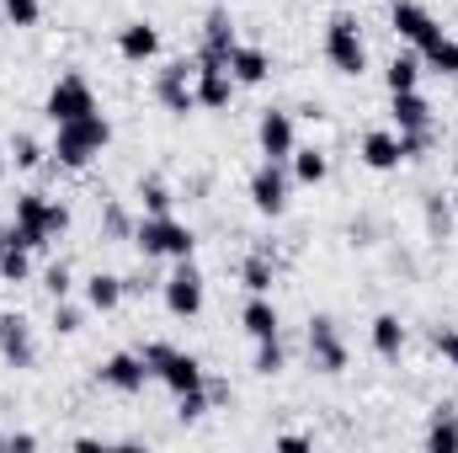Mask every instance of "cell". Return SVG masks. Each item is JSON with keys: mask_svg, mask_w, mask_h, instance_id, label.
Returning <instances> with one entry per match:
<instances>
[{"mask_svg": "<svg viewBox=\"0 0 458 453\" xmlns=\"http://www.w3.org/2000/svg\"><path fill=\"white\" fill-rule=\"evenodd\" d=\"M113 144V123H107V113H86L75 117V123H59L54 128V166H64V171H86L102 150Z\"/></svg>", "mask_w": 458, "mask_h": 453, "instance_id": "6da1fadb", "label": "cell"}, {"mask_svg": "<svg viewBox=\"0 0 458 453\" xmlns=\"http://www.w3.org/2000/svg\"><path fill=\"white\" fill-rule=\"evenodd\" d=\"M133 245L144 251V261H187L192 251H198V235L192 225H182L176 214H144L139 225H133Z\"/></svg>", "mask_w": 458, "mask_h": 453, "instance_id": "7a4b0ae2", "label": "cell"}, {"mask_svg": "<svg viewBox=\"0 0 458 453\" xmlns=\"http://www.w3.org/2000/svg\"><path fill=\"white\" fill-rule=\"evenodd\" d=\"M144 363H149V379H155V384H165L171 395L203 389V379H208V368H203L192 352L171 346V341H144Z\"/></svg>", "mask_w": 458, "mask_h": 453, "instance_id": "3957f363", "label": "cell"}, {"mask_svg": "<svg viewBox=\"0 0 458 453\" xmlns=\"http://www.w3.org/2000/svg\"><path fill=\"white\" fill-rule=\"evenodd\" d=\"M326 59L336 75H362L368 70V43H362V27L352 11H336L326 21Z\"/></svg>", "mask_w": 458, "mask_h": 453, "instance_id": "277c9868", "label": "cell"}, {"mask_svg": "<svg viewBox=\"0 0 458 453\" xmlns=\"http://www.w3.org/2000/svg\"><path fill=\"white\" fill-rule=\"evenodd\" d=\"M160 299H165V310H171L176 321H192V315H203L208 283H203V272L192 267V256H187V261H176V267L160 278Z\"/></svg>", "mask_w": 458, "mask_h": 453, "instance_id": "5b68a950", "label": "cell"}, {"mask_svg": "<svg viewBox=\"0 0 458 453\" xmlns=\"http://www.w3.org/2000/svg\"><path fill=\"white\" fill-rule=\"evenodd\" d=\"M192 75H198V59H171L155 70V102L171 117H187L198 107V91H192Z\"/></svg>", "mask_w": 458, "mask_h": 453, "instance_id": "8992f818", "label": "cell"}, {"mask_svg": "<svg viewBox=\"0 0 458 453\" xmlns=\"http://www.w3.org/2000/svg\"><path fill=\"white\" fill-rule=\"evenodd\" d=\"M43 113H48V123L59 128V123H75V117L102 113V107H97V91H91V81L70 70V75H59V81H54V91H48Z\"/></svg>", "mask_w": 458, "mask_h": 453, "instance_id": "52a82bcc", "label": "cell"}, {"mask_svg": "<svg viewBox=\"0 0 458 453\" xmlns=\"http://www.w3.org/2000/svg\"><path fill=\"white\" fill-rule=\"evenodd\" d=\"M304 346H310V368L326 373V379L346 373V363H352V357H346V341H342V326H336L331 315H315V321H310Z\"/></svg>", "mask_w": 458, "mask_h": 453, "instance_id": "ba28073f", "label": "cell"}, {"mask_svg": "<svg viewBox=\"0 0 458 453\" xmlns=\"http://www.w3.org/2000/svg\"><path fill=\"white\" fill-rule=\"evenodd\" d=\"M48 198L43 192H16V209H11V235L27 245V251H43L48 240H54V229H48Z\"/></svg>", "mask_w": 458, "mask_h": 453, "instance_id": "9c48e42d", "label": "cell"}, {"mask_svg": "<svg viewBox=\"0 0 458 453\" xmlns=\"http://www.w3.org/2000/svg\"><path fill=\"white\" fill-rule=\"evenodd\" d=\"M288 187H293L288 166H283V160H261V166L250 171V203H256V214L277 219V214L288 209Z\"/></svg>", "mask_w": 458, "mask_h": 453, "instance_id": "30bf717a", "label": "cell"}, {"mask_svg": "<svg viewBox=\"0 0 458 453\" xmlns=\"http://www.w3.org/2000/svg\"><path fill=\"white\" fill-rule=\"evenodd\" d=\"M389 27H394V32H400V38H405L416 54H421L427 43H437V38H443L437 16H432L421 0H394V5H389Z\"/></svg>", "mask_w": 458, "mask_h": 453, "instance_id": "8fae6325", "label": "cell"}, {"mask_svg": "<svg viewBox=\"0 0 458 453\" xmlns=\"http://www.w3.org/2000/svg\"><path fill=\"white\" fill-rule=\"evenodd\" d=\"M256 144H261V160H293V150H299V128H293V113H283V107H267L261 123H256Z\"/></svg>", "mask_w": 458, "mask_h": 453, "instance_id": "7c38bea8", "label": "cell"}, {"mask_svg": "<svg viewBox=\"0 0 458 453\" xmlns=\"http://www.w3.org/2000/svg\"><path fill=\"white\" fill-rule=\"evenodd\" d=\"M192 91H198V107L219 113L234 97V75H229V59H214V54H198V75H192Z\"/></svg>", "mask_w": 458, "mask_h": 453, "instance_id": "4fadbf2b", "label": "cell"}, {"mask_svg": "<svg viewBox=\"0 0 458 453\" xmlns=\"http://www.w3.org/2000/svg\"><path fill=\"white\" fill-rule=\"evenodd\" d=\"M0 357H5L16 373L38 368V337H32L27 315H11V310H0Z\"/></svg>", "mask_w": 458, "mask_h": 453, "instance_id": "5bb4252c", "label": "cell"}, {"mask_svg": "<svg viewBox=\"0 0 458 453\" xmlns=\"http://www.w3.org/2000/svg\"><path fill=\"white\" fill-rule=\"evenodd\" d=\"M97 379L117 389V395H139L144 384H149V363H144V352H113L102 368H97Z\"/></svg>", "mask_w": 458, "mask_h": 453, "instance_id": "9a60e30c", "label": "cell"}, {"mask_svg": "<svg viewBox=\"0 0 458 453\" xmlns=\"http://www.w3.org/2000/svg\"><path fill=\"white\" fill-rule=\"evenodd\" d=\"M389 113H394V128L400 133H437L432 102L421 91H389Z\"/></svg>", "mask_w": 458, "mask_h": 453, "instance_id": "2e32d148", "label": "cell"}, {"mask_svg": "<svg viewBox=\"0 0 458 453\" xmlns=\"http://www.w3.org/2000/svg\"><path fill=\"white\" fill-rule=\"evenodd\" d=\"M117 54H123L128 64H149V59L160 54V27H155V21H123V27H117Z\"/></svg>", "mask_w": 458, "mask_h": 453, "instance_id": "e0dca14e", "label": "cell"}, {"mask_svg": "<svg viewBox=\"0 0 458 453\" xmlns=\"http://www.w3.org/2000/svg\"><path fill=\"white\" fill-rule=\"evenodd\" d=\"M240 326H245V337H250V341L283 337V315H277L272 294H250V299H245V310H240Z\"/></svg>", "mask_w": 458, "mask_h": 453, "instance_id": "ac0fdd59", "label": "cell"}, {"mask_svg": "<svg viewBox=\"0 0 458 453\" xmlns=\"http://www.w3.org/2000/svg\"><path fill=\"white\" fill-rule=\"evenodd\" d=\"M362 166L368 171H400L405 166V150H400V133H389V128H373V133H362Z\"/></svg>", "mask_w": 458, "mask_h": 453, "instance_id": "d6986e66", "label": "cell"}, {"mask_svg": "<svg viewBox=\"0 0 458 453\" xmlns=\"http://www.w3.org/2000/svg\"><path fill=\"white\" fill-rule=\"evenodd\" d=\"M229 75H234V86H261L272 75V54L256 48V43H234L229 48Z\"/></svg>", "mask_w": 458, "mask_h": 453, "instance_id": "ffe728a7", "label": "cell"}, {"mask_svg": "<svg viewBox=\"0 0 458 453\" xmlns=\"http://www.w3.org/2000/svg\"><path fill=\"white\" fill-rule=\"evenodd\" d=\"M81 294H86V310H102V315H113L117 304L128 299V288H123L117 272H91V278L81 283Z\"/></svg>", "mask_w": 458, "mask_h": 453, "instance_id": "44dd1931", "label": "cell"}, {"mask_svg": "<svg viewBox=\"0 0 458 453\" xmlns=\"http://www.w3.org/2000/svg\"><path fill=\"white\" fill-rule=\"evenodd\" d=\"M240 283H245V294H272V283H277V256H272L267 245H256V251L240 261Z\"/></svg>", "mask_w": 458, "mask_h": 453, "instance_id": "7402d4cb", "label": "cell"}, {"mask_svg": "<svg viewBox=\"0 0 458 453\" xmlns=\"http://www.w3.org/2000/svg\"><path fill=\"white\" fill-rule=\"evenodd\" d=\"M240 38H234V21H229L225 5H214L208 16H203V48L198 54H214V59H229V48H234Z\"/></svg>", "mask_w": 458, "mask_h": 453, "instance_id": "603a6c76", "label": "cell"}, {"mask_svg": "<svg viewBox=\"0 0 458 453\" xmlns=\"http://www.w3.org/2000/svg\"><path fill=\"white\" fill-rule=\"evenodd\" d=\"M368 341H373V352L384 357V363H394L400 352H405V326H400V315H373V326H368Z\"/></svg>", "mask_w": 458, "mask_h": 453, "instance_id": "cb8c5ba5", "label": "cell"}, {"mask_svg": "<svg viewBox=\"0 0 458 453\" xmlns=\"http://www.w3.org/2000/svg\"><path fill=\"white\" fill-rule=\"evenodd\" d=\"M32 278V251L5 229L0 235V283H27Z\"/></svg>", "mask_w": 458, "mask_h": 453, "instance_id": "d4e9b609", "label": "cell"}, {"mask_svg": "<svg viewBox=\"0 0 458 453\" xmlns=\"http://www.w3.org/2000/svg\"><path fill=\"white\" fill-rule=\"evenodd\" d=\"M427 449L432 453H458V406H437L427 422Z\"/></svg>", "mask_w": 458, "mask_h": 453, "instance_id": "484cf974", "label": "cell"}, {"mask_svg": "<svg viewBox=\"0 0 458 453\" xmlns=\"http://www.w3.org/2000/svg\"><path fill=\"white\" fill-rule=\"evenodd\" d=\"M288 166H293V182H299V187H320V182L331 176V160H326V150H315V144H310V150H293Z\"/></svg>", "mask_w": 458, "mask_h": 453, "instance_id": "4316f807", "label": "cell"}, {"mask_svg": "<svg viewBox=\"0 0 458 453\" xmlns=\"http://www.w3.org/2000/svg\"><path fill=\"white\" fill-rule=\"evenodd\" d=\"M384 86H389V91H416V86H421V54H416V48H411V54H394L389 70H384Z\"/></svg>", "mask_w": 458, "mask_h": 453, "instance_id": "83f0119b", "label": "cell"}, {"mask_svg": "<svg viewBox=\"0 0 458 453\" xmlns=\"http://www.w3.org/2000/svg\"><path fill=\"white\" fill-rule=\"evenodd\" d=\"M421 214H427V235H432V240H448V235H454V209H448L443 192H427V198H421Z\"/></svg>", "mask_w": 458, "mask_h": 453, "instance_id": "f1b7e54d", "label": "cell"}, {"mask_svg": "<svg viewBox=\"0 0 458 453\" xmlns=\"http://www.w3.org/2000/svg\"><path fill=\"white\" fill-rule=\"evenodd\" d=\"M139 209H144V214H171V209H176V192H171L160 176H144V182H139Z\"/></svg>", "mask_w": 458, "mask_h": 453, "instance_id": "f546056e", "label": "cell"}, {"mask_svg": "<svg viewBox=\"0 0 458 453\" xmlns=\"http://www.w3.org/2000/svg\"><path fill=\"white\" fill-rule=\"evenodd\" d=\"M421 64H432L437 75H458V38L443 32L437 43H427V48H421Z\"/></svg>", "mask_w": 458, "mask_h": 453, "instance_id": "4dcf8cb0", "label": "cell"}, {"mask_svg": "<svg viewBox=\"0 0 458 453\" xmlns=\"http://www.w3.org/2000/svg\"><path fill=\"white\" fill-rule=\"evenodd\" d=\"M261 379H277L283 368H288V346H283V337H272V341H256V363H250Z\"/></svg>", "mask_w": 458, "mask_h": 453, "instance_id": "1f68e13d", "label": "cell"}, {"mask_svg": "<svg viewBox=\"0 0 458 453\" xmlns=\"http://www.w3.org/2000/svg\"><path fill=\"white\" fill-rule=\"evenodd\" d=\"M5 155H11V166H16V171H38L48 150H43V144H38L32 133H16V139L5 144Z\"/></svg>", "mask_w": 458, "mask_h": 453, "instance_id": "d6a6232c", "label": "cell"}, {"mask_svg": "<svg viewBox=\"0 0 458 453\" xmlns=\"http://www.w3.org/2000/svg\"><path fill=\"white\" fill-rule=\"evenodd\" d=\"M81 326H86V310L70 299H54V337H75Z\"/></svg>", "mask_w": 458, "mask_h": 453, "instance_id": "836d02e7", "label": "cell"}, {"mask_svg": "<svg viewBox=\"0 0 458 453\" xmlns=\"http://www.w3.org/2000/svg\"><path fill=\"white\" fill-rule=\"evenodd\" d=\"M208 411H214L208 389H187V395H176V422H203Z\"/></svg>", "mask_w": 458, "mask_h": 453, "instance_id": "e575fe53", "label": "cell"}, {"mask_svg": "<svg viewBox=\"0 0 458 453\" xmlns=\"http://www.w3.org/2000/svg\"><path fill=\"white\" fill-rule=\"evenodd\" d=\"M0 11H5V21H11V27H38L43 0H0Z\"/></svg>", "mask_w": 458, "mask_h": 453, "instance_id": "d590c367", "label": "cell"}, {"mask_svg": "<svg viewBox=\"0 0 458 453\" xmlns=\"http://www.w3.org/2000/svg\"><path fill=\"white\" fill-rule=\"evenodd\" d=\"M43 288H48V299H70V294H75V272H70L64 261H54V267L43 272Z\"/></svg>", "mask_w": 458, "mask_h": 453, "instance_id": "8d00e7d4", "label": "cell"}, {"mask_svg": "<svg viewBox=\"0 0 458 453\" xmlns=\"http://www.w3.org/2000/svg\"><path fill=\"white\" fill-rule=\"evenodd\" d=\"M102 229H107V240H133L128 209H123V203H107V209H102Z\"/></svg>", "mask_w": 458, "mask_h": 453, "instance_id": "74e56055", "label": "cell"}, {"mask_svg": "<svg viewBox=\"0 0 458 453\" xmlns=\"http://www.w3.org/2000/svg\"><path fill=\"white\" fill-rule=\"evenodd\" d=\"M432 346L443 352V363L458 373V331H454V326H437V331H432Z\"/></svg>", "mask_w": 458, "mask_h": 453, "instance_id": "f35d334b", "label": "cell"}, {"mask_svg": "<svg viewBox=\"0 0 458 453\" xmlns=\"http://www.w3.org/2000/svg\"><path fill=\"white\" fill-rule=\"evenodd\" d=\"M48 229H54V240L70 229V209H64V203H54V209H48Z\"/></svg>", "mask_w": 458, "mask_h": 453, "instance_id": "ab89813d", "label": "cell"}, {"mask_svg": "<svg viewBox=\"0 0 458 453\" xmlns=\"http://www.w3.org/2000/svg\"><path fill=\"white\" fill-rule=\"evenodd\" d=\"M203 389H208V400H214V406H229V384H225V379H203Z\"/></svg>", "mask_w": 458, "mask_h": 453, "instance_id": "60d3db41", "label": "cell"}, {"mask_svg": "<svg viewBox=\"0 0 458 453\" xmlns=\"http://www.w3.org/2000/svg\"><path fill=\"white\" fill-rule=\"evenodd\" d=\"M5 449H21V453H32V449H38V438H32V432H5Z\"/></svg>", "mask_w": 458, "mask_h": 453, "instance_id": "b9f144b4", "label": "cell"}, {"mask_svg": "<svg viewBox=\"0 0 458 453\" xmlns=\"http://www.w3.org/2000/svg\"><path fill=\"white\" fill-rule=\"evenodd\" d=\"M310 443H315V438H304V432H283V438H277V449H310Z\"/></svg>", "mask_w": 458, "mask_h": 453, "instance_id": "7bdbcfd3", "label": "cell"}, {"mask_svg": "<svg viewBox=\"0 0 458 453\" xmlns=\"http://www.w3.org/2000/svg\"><path fill=\"white\" fill-rule=\"evenodd\" d=\"M5 171H11V155H5V144H0V182H5Z\"/></svg>", "mask_w": 458, "mask_h": 453, "instance_id": "ee69618b", "label": "cell"}, {"mask_svg": "<svg viewBox=\"0 0 458 453\" xmlns=\"http://www.w3.org/2000/svg\"><path fill=\"white\" fill-rule=\"evenodd\" d=\"M454 182H458V155H454Z\"/></svg>", "mask_w": 458, "mask_h": 453, "instance_id": "f6af8a7d", "label": "cell"}, {"mask_svg": "<svg viewBox=\"0 0 458 453\" xmlns=\"http://www.w3.org/2000/svg\"><path fill=\"white\" fill-rule=\"evenodd\" d=\"M389 5H394V0H389Z\"/></svg>", "mask_w": 458, "mask_h": 453, "instance_id": "bcb514c9", "label": "cell"}]
</instances>
